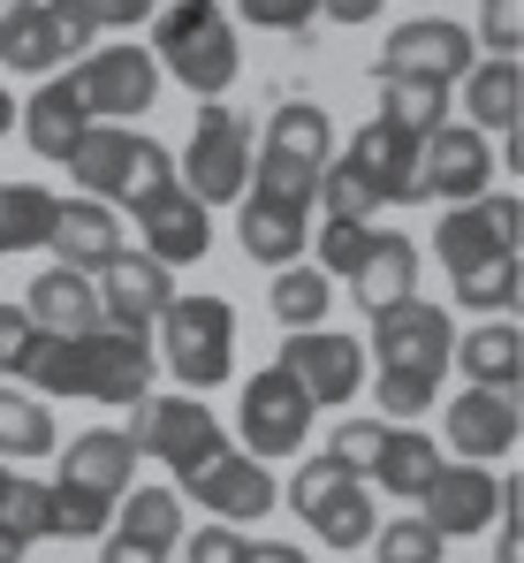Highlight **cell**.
Returning <instances> with one entry per match:
<instances>
[{
    "instance_id": "obj_30",
    "label": "cell",
    "mask_w": 524,
    "mask_h": 563,
    "mask_svg": "<svg viewBox=\"0 0 524 563\" xmlns=\"http://www.w3.org/2000/svg\"><path fill=\"white\" fill-rule=\"evenodd\" d=\"M54 411H46V396L38 388H23V380H0V457L8 465H38V457H54Z\"/></svg>"
},
{
    "instance_id": "obj_28",
    "label": "cell",
    "mask_w": 524,
    "mask_h": 563,
    "mask_svg": "<svg viewBox=\"0 0 524 563\" xmlns=\"http://www.w3.org/2000/svg\"><path fill=\"white\" fill-rule=\"evenodd\" d=\"M441 465H448V457L434 450V434H419V427H388V434H380V457H372L365 479H372L380 495L419 503V495H426V479H434Z\"/></svg>"
},
{
    "instance_id": "obj_4",
    "label": "cell",
    "mask_w": 524,
    "mask_h": 563,
    "mask_svg": "<svg viewBox=\"0 0 524 563\" xmlns=\"http://www.w3.org/2000/svg\"><path fill=\"white\" fill-rule=\"evenodd\" d=\"M153 358L175 374L182 396H213L236 380V305L228 297H182L153 320Z\"/></svg>"
},
{
    "instance_id": "obj_9",
    "label": "cell",
    "mask_w": 524,
    "mask_h": 563,
    "mask_svg": "<svg viewBox=\"0 0 524 563\" xmlns=\"http://www.w3.org/2000/svg\"><path fill=\"white\" fill-rule=\"evenodd\" d=\"M236 434H244V457H259V465H281V457H297V450H304V434H312V396H304L297 380L281 374V366H266V374L244 380Z\"/></svg>"
},
{
    "instance_id": "obj_42",
    "label": "cell",
    "mask_w": 524,
    "mask_h": 563,
    "mask_svg": "<svg viewBox=\"0 0 524 563\" xmlns=\"http://www.w3.org/2000/svg\"><path fill=\"white\" fill-rule=\"evenodd\" d=\"M365 549H372V563H441L448 541H441L426 518H380Z\"/></svg>"
},
{
    "instance_id": "obj_35",
    "label": "cell",
    "mask_w": 524,
    "mask_h": 563,
    "mask_svg": "<svg viewBox=\"0 0 524 563\" xmlns=\"http://www.w3.org/2000/svg\"><path fill=\"white\" fill-rule=\"evenodd\" d=\"M114 526V495L77 487V479H46V533L54 541H99Z\"/></svg>"
},
{
    "instance_id": "obj_5",
    "label": "cell",
    "mask_w": 524,
    "mask_h": 563,
    "mask_svg": "<svg viewBox=\"0 0 524 563\" xmlns=\"http://www.w3.org/2000/svg\"><path fill=\"white\" fill-rule=\"evenodd\" d=\"M252 114H236L228 99H198L190 122V153L175 161V184L190 190L198 206H236L252 190Z\"/></svg>"
},
{
    "instance_id": "obj_46",
    "label": "cell",
    "mask_w": 524,
    "mask_h": 563,
    "mask_svg": "<svg viewBox=\"0 0 524 563\" xmlns=\"http://www.w3.org/2000/svg\"><path fill=\"white\" fill-rule=\"evenodd\" d=\"M31 358H38V328H31V312H23V305H0V380H23V374H31Z\"/></svg>"
},
{
    "instance_id": "obj_24",
    "label": "cell",
    "mask_w": 524,
    "mask_h": 563,
    "mask_svg": "<svg viewBox=\"0 0 524 563\" xmlns=\"http://www.w3.org/2000/svg\"><path fill=\"white\" fill-rule=\"evenodd\" d=\"M456 92H464V114H471V130L479 137H502V130H517L524 114V69L517 62H471L464 77H456Z\"/></svg>"
},
{
    "instance_id": "obj_33",
    "label": "cell",
    "mask_w": 524,
    "mask_h": 563,
    "mask_svg": "<svg viewBox=\"0 0 524 563\" xmlns=\"http://www.w3.org/2000/svg\"><path fill=\"white\" fill-rule=\"evenodd\" d=\"M62 198L38 184H0V252H46Z\"/></svg>"
},
{
    "instance_id": "obj_34",
    "label": "cell",
    "mask_w": 524,
    "mask_h": 563,
    "mask_svg": "<svg viewBox=\"0 0 524 563\" xmlns=\"http://www.w3.org/2000/svg\"><path fill=\"white\" fill-rule=\"evenodd\" d=\"M517 297H524L517 252H494V260H479V267L456 275V305H471L479 320H517Z\"/></svg>"
},
{
    "instance_id": "obj_40",
    "label": "cell",
    "mask_w": 524,
    "mask_h": 563,
    "mask_svg": "<svg viewBox=\"0 0 524 563\" xmlns=\"http://www.w3.org/2000/svg\"><path fill=\"white\" fill-rule=\"evenodd\" d=\"M244 198H274V206H304L312 213V198H320V168H304V161H281V153H266L252 161V190Z\"/></svg>"
},
{
    "instance_id": "obj_41",
    "label": "cell",
    "mask_w": 524,
    "mask_h": 563,
    "mask_svg": "<svg viewBox=\"0 0 524 563\" xmlns=\"http://www.w3.org/2000/svg\"><path fill=\"white\" fill-rule=\"evenodd\" d=\"M365 252H372V221H320L312 267H320L327 282H357V267H365Z\"/></svg>"
},
{
    "instance_id": "obj_15",
    "label": "cell",
    "mask_w": 524,
    "mask_h": 563,
    "mask_svg": "<svg viewBox=\"0 0 524 563\" xmlns=\"http://www.w3.org/2000/svg\"><path fill=\"white\" fill-rule=\"evenodd\" d=\"M448 450L464 465H502L524 434V411H517V388H464L448 396Z\"/></svg>"
},
{
    "instance_id": "obj_51",
    "label": "cell",
    "mask_w": 524,
    "mask_h": 563,
    "mask_svg": "<svg viewBox=\"0 0 524 563\" xmlns=\"http://www.w3.org/2000/svg\"><path fill=\"white\" fill-rule=\"evenodd\" d=\"M168 0H91V15H99V31H130V23H153Z\"/></svg>"
},
{
    "instance_id": "obj_39",
    "label": "cell",
    "mask_w": 524,
    "mask_h": 563,
    "mask_svg": "<svg viewBox=\"0 0 524 563\" xmlns=\"http://www.w3.org/2000/svg\"><path fill=\"white\" fill-rule=\"evenodd\" d=\"M372 404H380V419H388V427H411V419H426V411L441 404V374L380 366V380H372Z\"/></svg>"
},
{
    "instance_id": "obj_48",
    "label": "cell",
    "mask_w": 524,
    "mask_h": 563,
    "mask_svg": "<svg viewBox=\"0 0 524 563\" xmlns=\"http://www.w3.org/2000/svg\"><path fill=\"white\" fill-rule=\"evenodd\" d=\"M343 479H349V472L335 465V457H312V465H297V479H289V510H297V518H312V510H320V503H327Z\"/></svg>"
},
{
    "instance_id": "obj_43",
    "label": "cell",
    "mask_w": 524,
    "mask_h": 563,
    "mask_svg": "<svg viewBox=\"0 0 524 563\" xmlns=\"http://www.w3.org/2000/svg\"><path fill=\"white\" fill-rule=\"evenodd\" d=\"M0 533L15 541V549H31V541H46V479H8V495H0Z\"/></svg>"
},
{
    "instance_id": "obj_53",
    "label": "cell",
    "mask_w": 524,
    "mask_h": 563,
    "mask_svg": "<svg viewBox=\"0 0 524 563\" xmlns=\"http://www.w3.org/2000/svg\"><path fill=\"white\" fill-rule=\"evenodd\" d=\"M99 541H107L99 563H168V549H153V541H137V533H114V526H107Z\"/></svg>"
},
{
    "instance_id": "obj_13",
    "label": "cell",
    "mask_w": 524,
    "mask_h": 563,
    "mask_svg": "<svg viewBox=\"0 0 524 563\" xmlns=\"http://www.w3.org/2000/svg\"><path fill=\"white\" fill-rule=\"evenodd\" d=\"M175 495H190L198 510H213L221 526H259L266 510H274V472L259 457H244V450H221V457H205L198 472H182L175 479Z\"/></svg>"
},
{
    "instance_id": "obj_58",
    "label": "cell",
    "mask_w": 524,
    "mask_h": 563,
    "mask_svg": "<svg viewBox=\"0 0 524 563\" xmlns=\"http://www.w3.org/2000/svg\"><path fill=\"white\" fill-rule=\"evenodd\" d=\"M0 563H23V549H15V541H8V533H0Z\"/></svg>"
},
{
    "instance_id": "obj_19",
    "label": "cell",
    "mask_w": 524,
    "mask_h": 563,
    "mask_svg": "<svg viewBox=\"0 0 524 563\" xmlns=\"http://www.w3.org/2000/svg\"><path fill=\"white\" fill-rule=\"evenodd\" d=\"M426 510V526H434L441 541H464V533H487L494 526V510H502V479L487 465H441L426 479V495H419Z\"/></svg>"
},
{
    "instance_id": "obj_29",
    "label": "cell",
    "mask_w": 524,
    "mask_h": 563,
    "mask_svg": "<svg viewBox=\"0 0 524 563\" xmlns=\"http://www.w3.org/2000/svg\"><path fill=\"white\" fill-rule=\"evenodd\" d=\"M448 358L471 374V388H517L524 380V335H517V320H479L471 335H456Z\"/></svg>"
},
{
    "instance_id": "obj_2",
    "label": "cell",
    "mask_w": 524,
    "mask_h": 563,
    "mask_svg": "<svg viewBox=\"0 0 524 563\" xmlns=\"http://www.w3.org/2000/svg\"><path fill=\"white\" fill-rule=\"evenodd\" d=\"M153 62H160V77H175L190 99H221L236 85V69H244L228 0H168V8L153 15Z\"/></svg>"
},
{
    "instance_id": "obj_23",
    "label": "cell",
    "mask_w": 524,
    "mask_h": 563,
    "mask_svg": "<svg viewBox=\"0 0 524 563\" xmlns=\"http://www.w3.org/2000/svg\"><path fill=\"white\" fill-rule=\"evenodd\" d=\"M23 312H31L38 335H85V328H99V289L77 267H46L23 289Z\"/></svg>"
},
{
    "instance_id": "obj_7",
    "label": "cell",
    "mask_w": 524,
    "mask_h": 563,
    "mask_svg": "<svg viewBox=\"0 0 524 563\" xmlns=\"http://www.w3.org/2000/svg\"><path fill=\"white\" fill-rule=\"evenodd\" d=\"M69 85L85 99L91 122H130V114H145L153 99H160V62H153V46H137V38H114V46H91L85 62H69Z\"/></svg>"
},
{
    "instance_id": "obj_54",
    "label": "cell",
    "mask_w": 524,
    "mask_h": 563,
    "mask_svg": "<svg viewBox=\"0 0 524 563\" xmlns=\"http://www.w3.org/2000/svg\"><path fill=\"white\" fill-rule=\"evenodd\" d=\"M380 8H388V0H320V15H327V23H372Z\"/></svg>"
},
{
    "instance_id": "obj_21",
    "label": "cell",
    "mask_w": 524,
    "mask_h": 563,
    "mask_svg": "<svg viewBox=\"0 0 524 563\" xmlns=\"http://www.w3.org/2000/svg\"><path fill=\"white\" fill-rule=\"evenodd\" d=\"M46 252H62V267H77V275H99L107 260H122V252H130V244H122V213H114V206H99V198H62Z\"/></svg>"
},
{
    "instance_id": "obj_52",
    "label": "cell",
    "mask_w": 524,
    "mask_h": 563,
    "mask_svg": "<svg viewBox=\"0 0 524 563\" xmlns=\"http://www.w3.org/2000/svg\"><path fill=\"white\" fill-rule=\"evenodd\" d=\"M494 556L524 563V526H517V479H502V526H494Z\"/></svg>"
},
{
    "instance_id": "obj_3",
    "label": "cell",
    "mask_w": 524,
    "mask_h": 563,
    "mask_svg": "<svg viewBox=\"0 0 524 563\" xmlns=\"http://www.w3.org/2000/svg\"><path fill=\"white\" fill-rule=\"evenodd\" d=\"M77 184H85V198H99V206H145V198H160V190L175 184V153L160 145V137H145V130H130V122H91L85 137H77V153L62 161Z\"/></svg>"
},
{
    "instance_id": "obj_1",
    "label": "cell",
    "mask_w": 524,
    "mask_h": 563,
    "mask_svg": "<svg viewBox=\"0 0 524 563\" xmlns=\"http://www.w3.org/2000/svg\"><path fill=\"white\" fill-rule=\"evenodd\" d=\"M153 374H160L153 335L99 320L85 335H38V358H31L23 388H38L46 404H62V396H77V404H137V396H153Z\"/></svg>"
},
{
    "instance_id": "obj_44",
    "label": "cell",
    "mask_w": 524,
    "mask_h": 563,
    "mask_svg": "<svg viewBox=\"0 0 524 563\" xmlns=\"http://www.w3.org/2000/svg\"><path fill=\"white\" fill-rule=\"evenodd\" d=\"M320 206H327V221H372V213H380L372 184H365V176L349 168L343 153H335V161L320 168Z\"/></svg>"
},
{
    "instance_id": "obj_17",
    "label": "cell",
    "mask_w": 524,
    "mask_h": 563,
    "mask_svg": "<svg viewBox=\"0 0 524 563\" xmlns=\"http://www.w3.org/2000/svg\"><path fill=\"white\" fill-rule=\"evenodd\" d=\"M91 289H99V320H107V328H137V335H153V320L175 305V267L145 260V252H122V260L99 267Z\"/></svg>"
},
{
    "instance_id": "obj_50",
    "label": "cell",
    "mask_w": 524,
    "mask_h": 563,
    "mask_svg": "<svg viewBox=\"0 0 524 563\" xmlns=\"http://www.w3.org/2000/svg\"><path fill=\"white\" fill-rule=\"evenodd\" d=\"M244 556H252V541L236 526H198L190 533V563H244Z\"/></svg>"
},
{
    "instance_id": "obj_18",
    "label": "cell",
    "mask_w": 524,
    "mask_h": 563,
    "mask_svg": "<svg viewBox=\"0 0 524 563\" xmlns=\"http://www.w3.org/2000/svg\"><path fill=\"white\" fill-rule=\"evenodd\" d=\"M130 221H137V236H145V260H160V267H198V260L213 252V206H198L182 184H168L160 198H145Z\"/></svg>"
},
{
    "instance_id": "obj_10",
    "label": "cell",
    "mask_w": 524,
    "mask_h": 563,
    "mask_svg": "<svg viewBox=\"0 0 524 563\" xmlns=\"http://www.w3.org/2000/svg\"><path fill=\"white\" fill-rule=\"evenodd\" d=\"M517 244H524V198L517 190L464 198V206H448V221H434V260L448 275H464V267H479L494 252H517Z\"/></svg>"
},
{
    "instance_id": "obj_16",
    "label": "cell",
    "mask_w": 524,
    "mask_h": 563,
    "mask_svg": "<svg viewBox=\"0 0 524 563\" xmlns=\"http://www.w3.org/2000/svg\"><path fill=\"white\" fill-rule=\"evenodd\" d=\"M487 184H494V145L471 122H441L434 137H419V190L426 198L464 206V198H487Z\"/></svg>"
},
{
    "instance_id": "obj_59",
    "label": "cell",
    "mask_w": 524,
    "mask_h": 563,
    "mask_svg": "<svg viewBox=\"0 0 524 563\" xmlns=\"http://www.w3.org/2000/svg\"><path fill=\"white\" fill-rule=\"evenodd\" d=\"M8 479H15V472H8V457H0V495H8Z\"/></svg>"
},
{
    "instance_id": "obj_38",
    "label": "cell",
    "mask_w": 524,
    "mask_h": 563,
    "mask_svg": "<svg viewBox=\"0 0 524 563\" xmlns=\"http://www.w3.org/2000/svg\"><path fill=\"white\" fill-rule=\"evenodd\" d=\"M114 533H137V541H153V549H175V541H182V495H175V487H130Z\"/></svg>"
},
{
    "instance_id": "obj_57",
    "label": "cell",
    "mask_w": 524,
    "mask_h": 563,
    "mask_svg": "<svg viewBox=\"0 0 524 563\" xmlns=\"http://www.w3.org/2000/svg\"><path fill=\"white\" fill-rule=\"evenodd\" d=\"M8 130H15V99H8V85H0V145H8Z\"/></svg>"
},
{
    "instance_id": "obj_55",
    "label": "cell",
    "mask_w": 524,
    "mask_h": 563,
    "mask_svg": "<svg viewBox=\"0 0 524 563\" xmlns=\"http://www.w3.org/2000/svg\"><path fill=\"white\" fill-rule=\"evenodd\" d=\"M244 563H312V556H304L297 541H252V556H244Z\"/></svg>"
},
{
    "instance_id": "obj_26",
    "label": "cell",
    "mask_w": 524,
    "mask_h": 563,
    "mask_svg": "<svg viewBox=\"0 0 524 563\" xmlns=\"http://www.w3.org/2000/svg\"><path fill=\"white\" fill-rule=\"evenodd\" d=\"M130 472H137V442H130V427H91L69 442V457H62V479H77V487H99V495H130Z\"/></svg>"
},
{
    "instance_id": "obj_6",
    "label": "cell",
    "mask_w": 524,
    "mask_h": 563,
    "mask_svg": "<svg viewBox=\"0 0 524 563\" xmlns=\"http://www.w3.org/2000/svg\"><path fill=\"white\" fill-rule=\"evenodd\" d=\"M130 442H137V457H160L175 479L228 450L221 419H213L198 396H182V388H175V396H137V404H130Z\"/></svg>"
},
{
    "instance_id": "obj_22",
    "label": "cell",
    "mask_w": 524,
    "mask_h": 563,
    "mask_svg": "<svg viewBox=\"0 0 524 563\" xmlns=\"http://www.w3.org/2000/svg\"><path fill=\"white\" fill-rule=\"evenodd\" d=\"M23 137H31V153L38 161H69L77 153V137L91 130V114H85V99H77V85L69 77H38V92L23 99Z\"/></svg>"
},
{
    "instance_id": "obj_47",
    "label": "cell",
    "mask_w": 524,
    "mask_h": 563,
    "mask_svg": "<svg viewBox=\"0 0 524 563\" xmlns=\"http://www.w3.org/2000/svg\"><path fill=\"white\" fill-rule=\"evenodd\" d=\"M471 46H494L502 62H517L524 46V0H479V38Z\"/></svg>"
},
{
    "instance_id": "obj_56",
    "label": "cell",
    "mask_w": 524,
    "mask_h": 563,
    "mask_svg": "<svg viewBox=\"0 0 524 563\" xmlns=\"http://www.w3.org/2000/svg\"><path fill=\"white\" fill-rule=\"evenodd\" d=\"M31 8H38V0H0V38H8V31H15V23H23Z\"/></svg>"
},
{
    "instance_id": "obj_37",
    "label": "cell",
    "mask_w": 524,
    "mask_h": 563,
    "mask_svg": "<svg viewBox=\"0 0 524 563\" xmlns=\"http://www.w3.org/2000/svg\"><path fill=\"white\" fill-rule=\"evenodd\" d=\"M304 526H312L327 549H365V541H372V526H380L372 487H365V479H343V487H335V495H327V503H320Z\"/></svg>"
},
{
    "instance_id": "obj_11",
    "label": "cell",
    "mask_w": 524,
    "mask_h": 563,
    "mask_svg": "<svg viewBox=\"0 0 524 563\" xmlns=\"http://www.w3.org/2000/svg\"><path fill=\"white\" fill-rule=\"evenodd\" d=\"M274 366L312 396V411H327V404H349L365 388V343L343 335V328H297Z\"/></svg>"
},
{
    "instance_id": "obj_36",
    "label": "cell",
    "mask_w": 524,
    "mask_h": 563,
    "mask_svg": "<svg viewBox=\"0 0 524 563\" xmlns=\"http://www.w3.org/2000/svg\"><path fill=\"white\" fill-rule=\"evenodd\" d=\"M327 297H335V282L320 275V267H274V289H266V305H274V320L297 335V328H327Z\"/></svg>"
},
{
    "instance_id": "obj_8",
    "label": "cell",
    "mask_w": 524,
    "mask_h": 563,
    "mask_svg": "<svg viewBox=\"0 0 524 563\" xmlns=\"http://www.w3.org/2000/svg\"><path fill=\"white\" fill-rule=\"evenodd\" d=\"M91 38H99V15L91 0H38L8 38H0V62L15 77H62L69 62H85Z\"/></svg>"
},
{
    "instance_id": "obj_45",
    "label": "cell",
    "mask_w": 524,
    "mask_h": 563,
    "mask_svg": "<svg viewBox=\"0 0 524 563\" xmlns=\"http://www.w3.org/2000/svg\"><path fill=\"white\" fill-rule=\"evenodd\" d=\"M380 434H388V419H343V427H335V442H327V457H335L349 479H365L372 457H380Z\"/></svg>"
},
{
    "instance_id": "obj_12",
    "label": "cell",
    "mask_w": 524,
    "mask_h": 563,
    "mask_svg": "<svg viewBox=\"0 0 524 563\" xmlns=\"http://www.w3.org/2000/svg\"><path fill=\"white\" fill-rule=\"evenodd\" d=\"M471 62H479V46H471V31L448 23V15H411V23H395L388 46H380V77H419V85H448V92H456V77H464Z\"/></svg>"
},
{
    "instance_id": "obj_14",
    "label": "cell",
    "mask_w": 524,
    "mask_h": 563,
    "mask_svg": "<svg viewBox=\"0 0 524 563\" xmlns=\"http://www.w3.org/2000/svg\"><path fill=\"white\" fill-rule=\"evenodd\" d=\"M448 351H456V328H448V312L426 305V297H403V305H380L372 312V358L380 366L448 374Z\"/></svg>"
},
{
    "instance_id": "obj_31",
    "label": "cell",
    "mask_w": 524,
    "mask_h": 563,
    "mask_svg": "<svg viewBox=\"0 0 524 563\" xmlns=\"http://www.w3.org/2000/svg\"><path fill=\"white\" fill-rule=\"evenodd\" d=\"M266 153L304 161V168H327L335 161V114L320 99H281L274 122H266Z\"/></svg>"
},
{
    "instance_id": "obj_32",
    "label": "cell",
    "mask_w": 524,
    "mask_h": 563,
    "mask_svg": "<svg viewBox=\"0 0 524 563\" xmlns=\"http://www.w3.org/2000/svg\"><path fill=\"white\" fill-rule=\"evenodd\" d=\"M448 107H456V92H448V85L380 77V114H372V122H388V130H403V137H434L441 122H448Z\"/></svg>"
},
{
    "instance_id": "obj_20",
    "label": "cell",
    "mask_w": 524,
    "mask_h": 563,
    "mask_svg": "<svg viewBox=\"0 0 524 563\" xmlns=\"http://www.w3.org/2000/svg\"><path fill=\"white\" fill-rule=\"evenodd\" d=\"M343 161L372 184L380 206H426V190H419V137H403V130H388V122H365L343 145Z\"/></svg>"
},
{
    "instance_id": "obj_25",
    "label": "cell",
    "mask_w": 524,
    "mask_h": 563,
    "mask_svg": "<svg viewBox=\"0 0 524 563\" xmlns=\"http://www.w3.org/2000/svg\"><path fill=\"white\" fill-rule=\"evenodd\" d=\"M236 206H244L236 236H244V252L259 267H297L304 260V244H312V213L304 206H274V198H236Z\"/></svg>"
},
{
    "instance_id": "obj_27",
    "label": "cell",
    "mask_w": 524,
    "mask_h": 563,
    "mask_svg": "<svg viewBox=\"0 0 524 563\" xmlns=\"http://www.w3.org/2000/svg\"><path fill=\"white\" fill-rule=\"evenodd\" d=\"M403 297H419V244L403 229H372V252L357 267V305L380 312V305H403Z\"/></svg>"
},
{
    "instance_id": "obj_49",
    "label": "cell",
    "mask_w": 524,
    "mask_h": 563,
    "mask_svg": "<svg viewBox=\"0 0 524 563\" xmlns=\"http://www.w3.org/2000/svg\"><path fill=\"white\" fill-rule=\"evenodd\" d=\"M244 23H259V31H304L312 15H320V0H228Z\"/></svg>"
}]
</instances>
